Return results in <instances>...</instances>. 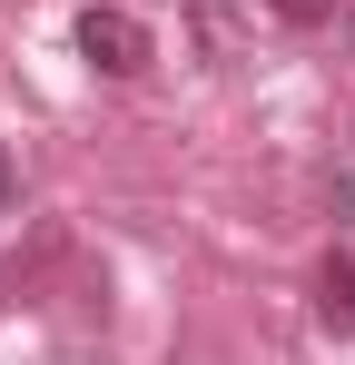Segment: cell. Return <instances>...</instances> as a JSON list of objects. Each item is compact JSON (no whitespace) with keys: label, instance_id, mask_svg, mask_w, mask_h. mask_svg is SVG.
Here are the masks:
<instances>
[{"label":"cell","instance_id":"obj_1","mask_svg":"<svg viewBox=\"0 0 355 365\" xmlns=\"http://www.w3.org/2000/svg\"><path fill=\"white\" fill-rule=\"evenodd\" d=\"M79 60L109 69V79H138V69H148V30H138L128 10H79Z\"/></svg>","mask_w":355,"mask_h":365},{"label":"cell","instance_id":"obj_3","mask_svg":"<svg viewBox=\"0 0 355 365\" xmlns=\"http://www.w3.org/2000/svg\"><path fill=\"white\" fill-rule=\"evenodd\" d=\"M267 10H277L287 30H326V20H336V0H267Z\"/></svg>","mask_w":355,"mask_h":365},{"label":"cell","instance_id":"obj_4","mask_svg":"<svg viewBox=\"0 0 355 365\" xmlns=\"http://www.w3.org/2000/svg\"><path fill=\"white\" fill-rule=\"evenodd\" d=\"M10 197H20V168H10V148H0V217H10Z\"/></svg>","mask_w":355,"mask_h":365},{"label":"cell","instance_id":"obj_2","mask_svg":"<svg viewBox=\"0 0 355 365\" xmlns=\"http://www.w3.org/2000/svg\"><path fill=\"white\" fill-rule=\"evenodd\" d=\"M306 297H316V326H326V336H355V257H346V247H326V257H316Z\"/></svg>","mask_w":355,"mask_h":365}]
</instances>
